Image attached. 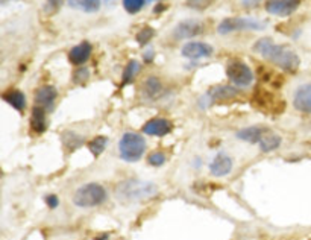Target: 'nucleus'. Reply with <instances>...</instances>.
Instances as JSON below:
<instances>
[{
	"instance_id": "f257e3e1",
	"label": "nucleus",
	"mask_w": 311,
	"mask_h": 240,
	"mask_svg": "<svg viewBox=\"0 0 311 240\" xmlns=\"http://www.w3.org/2000/svg\"><path fill=\"white\" fill-rule=\"evenodd\" d=\"M252 49H253V52H256L258 55L273 62L275 65H278L279 68H282L286 71L295 73L299 68L301 60H299L298 54L287 46L273 43L272 38H260L253 44Z\"/></svg>"
},
{
	"instance_id": "f03ea898",
	"label": "nucleus",
	"mask_w": 311,
	"mask_h": 240,
	"mask_svg": "<svg viewBox=\"0 0 311 240\" xmlns=\"http://www.w3.org/2000/svg\"><path fill=\"white\" fill-rule=\"evenodd\" d=\"M158 191V187L153 182L140 180L122 181L116 188V196L120 202L131 204L150 199Z\"/></svg>"
},
{
	"instance_id": "7ed1b4c3",
	"label": "nucleus",
	"mask_w": 311,
	"mask_h": 240,
	"mask_svg": "<svg viewBox=\"0 0 311 240\" xmlns=\"http://www.w3.org/2000/svg\"><path fill=\"white\" fill-rule=\"evenodd\" d=\"M105 199H107V190L97 182H90L79 187L73 196V202L81 208L97 207L103 204Z\"/></svg>"
},
{
	"instance_id": "20e7f679",
	"label": "nucleus",
	"mask_w": 311,
	"mask_h": 240,
	"mask_svg": "<svg viewBox=\"0 0 311 240\" xmlns=\"http://www.w3.org/2000/svg\"><path fill=\"white\" fill-rule=\"evenodd\" d=\"M146 151V140L137 132H126L119 141V154L124 161H138Z\"/></svg>"
},
{
	"instance_id": "39448f33",
	"label": "nucleus",
	"mask_w": 311,
	"mask_h": 240,
	"mask_svg": "<svg viewBox=\"0 0 311 240\" xmlns=\"http://www.w3.org/2000/svg\"><path fill=\"white\" fill-rule=\"evenodd\" d=\"M266 25L258 21V20H253V18H240V17H234V18H225L217 31L219 34L225 35V34H231V32H236V31H261L264 29Z\"/></svg>"
},
{
	"instance_id": "423d86ee",
	"label": "nucleus",
	"mask_w": 311,
	"mask_h": 240,
	"mask_svg": "<svg viewBox=\"0 0 311 240\" xmlns=\"http://www.w3.org/2000/svg\"><path fill=\"white\" fill-rule=\"evenodd\" d=\"M226 75L229 78V81L232 84H236L237 87H249L253 81V73L242 61H232L228 64L226 67Z\"/></svg>"
},
{
	"instance_id": "0eeeda50",
	"label": "nucleus",
	"mask_w": 311,
	"mask_h": 240,
	"mask_svg": "<svg viewBox=\"0 0 311 240\" xmlns=\"http://www.w3.org/2000/svg\"><path fill=\"white\" fill-rule=\"evenodd\" d=\"M301 5V0H267L266 11L272 15L289 17L292 15Z\"/></svg>"
},
{
	"instance_id": "6e6552de",
	"label": "nucleus",
	"mask_w": 311,
	"mask_h": 240,
	"mask_svg": "<svg viewBox=\"0 0 311 240\" xmlns=\"http://www.w3.org/2000/svg\"><path fill=\"white\" fill-rule=\"evenodd\" d=\"M202 32H203V25L200 21H197V20H184L173 31L175 38H178V40L193 38V37H196V35H199Z\"/></svg>"
},
{
	"instance_id": "1a4fd4ad",
	"label": "nucleus",
	"mask_w": 311,
	"mask_h": 240,
	"mask_svg": "<svg viewBox=\"0 0 311 240\" xmlns=\"http://www.w3.org/2000/svg\"><path fill=\"white\" fill-rule=\"evenodd\" d=\"M183 57H186L188 60H199V58H208L213 55V47L206 43H199V41H193V43H187L186 46L181 51Z\"/></svg>"
},
{
	"instance_id": "9d476101",
	"label": "nucleus",
	"mask_w": 311,
	"mask_h": 240,
	"mask_svg": "<svg viewBox=\"0 0 311 240\" xmlns=\"http://www.w3.org/2000/svg\"><path fill=\"white\" fill-rule=\"evenodd\" d=\"M293 105H295V108L298 111L311 114V82L301 85L296 90L295 99H293Z\"/></svg>"
},
{
	"instance_id": "9b49d317",
	"label": "nucleus",
	"mask_w": 311,
	"mask_h": 240,
	"mask_svg": "<svg viewBox=\"0 0 311 240\" xmlns=\"http://www.w3.org/2000/svg\"><path fill=\"white\" fill-rule=\"evenodd\" d=\"M232 171V158L223 152L217 154L210 164V172L214 177H226Z\"/></svg>"
},
{
	"instance_id": "f8f14e48",
	"label": "nucleus",
	"mask_w": 311,
	"mask_h": 240,
	"mask_svg": "<svg viewBox=\"0 0 311 240\" xmlns=\"http://www.w3.org/2000/svg\"><path fill=\"white\" fill-rule=\"evenodd\" d=\"M143 131H144V134H147V135L164 137V135H167V134L172 131V123L167 119L157 117V119H152L149 120L147 123H144Z\"/></svg>"
},
{
	"instance_id": "ddd939ff",
	"label": "nucleus",
	"mask_w": 311,
	"mask_h": 240,
	"mask_svg": "<svg viewBox=\"0 0 311 240\" xmlns=\"http://www.w3.org/2000/svg\"><path fill=\"white\" fill-rule=\"evenodd\" d=\"M239 96V90L229 85H219L206 93L208 102H222V101H231Z\"/></svg>"
},
{
	"instance_id": "4468645a",
	"label": "nucleus",
	"mask_w": 311,
	"mask_h": 240,
	"mask_svg": "<svg viewBox=\"0 0 311 240\" xmlns=\"http://www.w3.org/2000/svg\"><path fill=\"white\" fill-rule=\"evenodd\" d=\"M58 93H57V88L52 87V85H44V87H40L35 93V104L37 107H41V108H50L57 99Z\"/></svg>"
},
{
	"instance_id": "2eb2a0df",
	"label": "nucleus",
	"mask_w": 311,
	"mask_h": 240,
	"mask_svg": "<svg viewBox=\"0 0 311 240\" xmlns=\"http://www.w3.org/2000/svg\"><path fill=\"white\" fill-rule=\"evenodd\" d=\"M93 52V47L88 41H82L81 44L74 46L70 52H68V60L74 65H82L84 62L90 60Z\"/></svg>"
},
{
	"instance_id": "dca6fc26",
	"label": "nucleus",
	"mask_w": 311,
	"mask_h": 240,
	"mask_svg": "<svg viewBox=\"0 0 311 240\" xmlns=\"http://www.w3.org/2000/svg\"><path fill=\"white\" fill-rule=\"evenodd\" d=\"M2 99L20 113H23L26 108V96L20 90H9L2 94Z\"/></svg>"
},
{
	"instance_id": "f3484780",
	"label": "nucleus",
	"mask_w": 311,
	"mask_h": 240,
	"mask_svg": "<svg viewBox=\"0 0 311 240\" xmlns=\"http://www.w3.org/2000/svg\"><path fill=\"white\" fill-rule=\"evenodd\" d=\"M267 132L266 128H261V126H248L242 131L237 132V138L243 140V141H248V143H260L263 135Z\"/></svg>"
},
{
	"instance_id": "a211bd4d",
	"label": "nucleus",
	"mask_w": 311,
	"mask_h": 240,
	"mask_svg": "<svg viewBox=\"0 0 311 240\" xmlns=\"http://www.w3.org/2000/svg\"><path fill=\"white\" fill-rule=\"evenodd\" d=\"M31 128L34 132L41 134L47 128V120H46V110L41 107H34L32 114H31Z\"/></svg>"
},
{
	"instance_id": "6ab92c4d",
	"label": "nucleus",
	"mask_w": 311,
	"mask_h": 240,
	"mask_svg": "<svg viewBox=\"0 0 311 240\" xmlns=\"http://www.w3.org/2000/svg\"><path fill=\"white\" fill-rule=\"evenodd\" d=\"M281 141H282V138L278 134H275L272 131H267L263 135L261 141H260V148H261L263 152H270V151H275L276 148H279Z\"/></svg>"
},
{
	"instance_id": "aec40b11",
	"label": "nucleus",
	"mask_w": 311,
	"mask_h": 240,
	"mask_svg": "<svg viewBox=\"0 0 311 240\" xmlns=\"http://www.w3.org/2000/svg\"><path fill=\"white\" fill-rule=\"evenodd\" d=\"M161 90H163V85H161V81L157 76H149L146 79V82L143 84V93L149 99L157 98L161 93Z\"/></svg>"
},
{
	"instance_id": "412c9836",
	"label": "nucleus",
	"mask_w": 311,
	"mask_h": 240,
	"mask_svg": "<svg viewBox=\"0 0 311 240\" xmlns=\"http://www.w3.org/2000/svg\"><path fill=\"white\" fill-rule=\"evenodd\" d=\"M100 0H68V6L84 11V12H96L100 9Z\"/></svg>"
},
{
	"instance_id": "4be33fe9",
	"label": "nucleus",
	"mask_w": 311,
	"mask_h": 240,
	"mask_svg": "<svg viewBox=\"0 0 311 240\" xmlns=\"http://www.w3.org/2000/svg\"><path fill=\"white\" fill-rule=\"evenodd\" d=\"M140 70H141V65H140V62L138 61H129L127 62V65L124 67L123 70V84H129V82H132L134 81V78L140 73Z\"/></svg>"
},
{
	"instance_id": "5701e85b",
	"label": "nucleus",
	"mask_w": 311,
	"mask_h": 240,
	"mask_svg": "<svg viewBox=\"0 0 311 240\" xmlns=\"http://www.w3.org/2000/svg\"><path fill=\"white\" fill-rule=\"evenodd\" d=\"M107 145H108V137L100 135V137L93 138V140L88 143V149L91 151V154H93L94 157H99V155L105 151Z\"/></svg>"
},
{
	"instance_id": "b1692460",
	"label": "nucleus",
	"mask_w": 311,
	"mask_h": 240,
	"mask_svg": "<svg viewBox=\"0 0 311 240\" xmlns=\"http://www.w3.org/2000/svg\"><path fill=\"white\" fill-rule=\"evenodd\" d=\"M62 141H64L65 148H68V149L74 151L76 148H79V146L84 143V138H82L81 135L74 134V132L67 131V132H64V134H62Z\"/></svg>"
},
{
	"instance_id": "393cba45",
	"label": "nucleus",
	"mask_w": 311,
	"mask_h": 240,
	"mask_svg": "<svg viewBox=\"0 0 311 240\" xmlns=\"http://www.w3.org/2000/svg\"><path fill=\"white\" fill-rule=\"evenodd\" d=\"M153 37H155V31H153L152 28L146 26V28H143V29L137 34L135 38H137V43H138V44L144 46V44H147Z\"/></svg>"
},
{
	"instance_id": "a878e982",
	"label": "nucleus",
	"mask_w": 311,
	"mask_h": 240,
	"mask_svg": "<svg viewBox=\"0 0 311 240\" xmlns=\"http://www.w3.org/2000/svg\"><path fill=\"white\" fill-rule=\"evenodd\" d=\"M166 160H167L166 154H164V152H160V151H155V152H152V154L147 157V163H149L150 166H155V167L163 166V164L166 163Z\"/></svg>"
},
{
	"instance_id": "bb28decb",
	"label": "nucleus",
	"mask_w": 311,
	"mask_h": 240,
	"mask_svg": "<svg viewBox=\"0 0 311 240\" xmlns=\"http://www.w3.org/2000/svg\"><path fill=\"white\" fill-rule=\"evenodd\" d=\"M144 3H146V0H123L124 9L129 14H137L144 6Z\"/></svg>"
},
{
	"instance_id": "cd10ccee",
	"label": "nucleus",
	"mask_w": 311,
	"mask_h": 240,
	"mask_svg": "<svg viewBox=\"0 0 311 240\" xmlns=\"http://www.w3.org/2000/svg\"><path fill=\"white\" fill-rule=\"evenodd\" d=\"M213 3H214V0H187V5L197 11H203V9L210 8Z\"/></svg>"
},
{
	"instance_id": "c85d7f7f",
	"label": "nucleus",
	"mask_w": 311,
	"mask_h": 240,
	"mask_svg": "<svg viewBox=\"0 0 311 240\" xmlns=\"http://www.w3.org/2000/svg\"><path fill=\"white\" fill-rule=\"evenodd\" d=\"M88 78H90V71H88V68H85V67L77 68V70L74 71V75H73V81H74L76 84H84V82L88 81Z\"/></svg>"
},
{
	"instance_id": "c756f323",
	"label": "nucleus",
	"mask_w": 311,
	"mask_h": 240,
	"mask_svg": "<svg viewBox=\"0 0 311 240\" xmlns=\"http://www.w3.org/2000/svg\"><path fill=\"white\" fill-rule=\"evenodd\" d=\"M64 0H47L44 5V12L46 14H55L62 6Z\"/></svg>"
},
{
	"instance_id": "7c9ffc66",
	"label": "nucleus",
	"mask_w": 311,
	"mask_h": 240,
	"mask_svg": "<svg viewBox=\"0 0 311 240\" xmlns=\"http://www.w3.org/2000/svg\"><path fill=\"white\" fill-rule=\"evenodd\" d=\"M44 201H46L47 207H49V208H52V210H55V208L60 205V199H58V196H57V195H47Z\"/></svg>"
},
{
	"instance_id": "2f4dec72",
	"label": "nucleus",
	"mask_w": 311,
	"mask_h": 240,
	"mask_svg": "<svg viewBox=\"0 0 311 240\" xmlns=\"http://www.w3.org/2000/svg\"><path fill=\"white\" fill-rule=\"evenodd\" d=\"M152 60H153V51L146 52V54H144V61H146V62H150Z\"/></svg>"
},
{
	"instance_id": "473e14b6",
	"label": "nucleus",
	"mask_w": 311,
	"mask_h": 240,
	"mask_svg": "<svg viewBox=\"0 0 311 240\" xmlns=\"http://www.w3.org/2000/svg\"><path fill=\"white\" fill-rule=\"evenodd\" d=\"M166 9V5H158V6H155V12H161V11H164Z\"/></svg>"
},
{
	"instance_id": "72a5a7b5",
	"label": "nucleus",
	"mask_w": 311,
	"mask_h": 240,
	"mask_svg": "<svg viewBox=\"0 0 311 240\" xmlns=\"http://www.w3.org/2000/svg\"><path fill=\"white\" fill-rule=\"evenodd\" d=\"M3 2H6V0H0V3H3Z\"/></svg>"
},
{
	"instance_id": "f704fd0d",
	"label": "nucleus",
	"mask_w": 311,
	"mask_h": 240,
	"mask_svg": "<svg viewBox=\"0 0 311 240\" xmlns=\"http://www.w3.org/2000/svg\"><path fill=\"white\" fill-rule=\"evenodd\" d=\"M0 175H2V172H0Z\"/></svg>"
}]
</instances>
